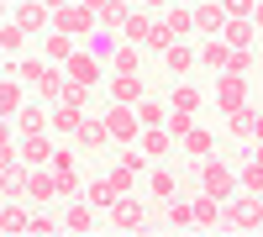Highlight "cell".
Wrapping results in <instances>:
<instances>
[{"label": "cell", "instance_id": "18", "mask_svg": "<svg viewBox=\"0 0 263 237\" xmlns=\"http://www.w3.org/2000/svg\"><path fill=\"white\" fill-rule=\"evenodd\" d=\"M195 27H200L205 37H221V27H227V6H195Z\"/></svg>", "mask_w": 263, "mask_h": 237}, {"label": "cell", "instance_id": "21", "mask_svg": "<svg viewBox=\"0 0 263 237\" xmlns=\"http://www.w3.org/2000/svg\"><path fill=\"white\" fill-rule=\"evenodd\" d=\"M84 48H90V53L105 63V58H116V48H121V42H116V32H111V27H100V32H90V37H84Z\"/></svg>", "mask_w": 263, "mask_h": 237}, {"label": "cell", "instance_id": "4", "mask_svg": "<svg viewBox=\"0 0 263 237\" xmlns=\"http://www.w3.org/2000/svg\"><path fill=\"white\" fill-rule=\"evenodd\" d=\"M105 126H111V142H137L142 132H137V105H121V100H111V111H105Z\"/></svg>", "mask_w": 263, "mask_h": 237}, {"label": "cell", "instance_id": "2", "mask_svg": "<svg viewBox=\"0 0 263 237\" xmlns=\"http://www.w3.org/2000/svg\"><path fill=\"white\" fill-rule=\"evenodd\" d=\"M53 32H69L74 42L90 37V32H95V11H90V6H58V11H53Z\"/></svg>", "mask_w": 263, "mask_h": 237}, {"label": "cell", "instance_id": "42", "mask_svg": "<svg viewBox=\"0 0 263 237\" xmlns=\"http://www.w3.org/2000/svg\"><path fill=\"white\" fill-rule=\"evenodd\" d=\"M126 0H111V6H100V21H105V27H121V21H126Z\"/></svg>", "mask_w": 263, "mask_h": 237}, {"label": "cell", "instance_id": "32", "mask_svg": "<svg viewBox=\"0 0 263 237\" xmlns=\"http://www.w3.org/2000/svg\"><path fill=\"white\" fill-rule=\"evenodd\" d=\"M111 63H116V74H137V69H142V48H137V42H126V48H116Z\"/></svg>", "mask_w": 263, "mask_h": 237}, {"label": "cell", "instance_id": "47", "mask_svg": "<svg viewBox=\"0 0 263 237\" xmlns=\"http://www.w3.org/2000/svg\"><path fill=\"white\" fill-rule=\"evenodd\" d=\"M227 16H258L253 0H227Z\"/></svg>", "mask_w": 263, "mask_h": 237}, {"label": "cell", "instance_id": "6", "mask_svg": "<svg viewBox=\"0 0 263 237\" xmlns=\"http://www.w3.org/2000/svg\"><path fill=\"white\" fill-rule=\"evenodd\" d=\"M63 74H69V79H79V84H90V90H95V84H100V58H95L90 48H74V58L63 63Z\"/></svg>", "mask_w": 263, "mask_h": 237}, {"label": "cell", "instance_id": "19", "mask_svg": "<svg viewBox=\"0 0 263 237\" xmlns=\"http://www.w3.org/2000/svg\"><path fill=\"white\" fill-rule=\"evenodd\" d=\"M84 200H90L95 211H111V206H116V185H111V174H105V179H90V185H84Z\"/></svg>", "mask_w": 263, "mask_h": 237}, {"label": "cell", "instance_id": "54", "mask_svg": "<svg viewBox=\"0 0 263 237\" xmlns=\"http://www.w3.org/2000/svg\"><path fill=\"white\" fill-rule=\"evenodd\" d=\"M258 158H263V132H258Z\"/></svg>", "mask_w": 263, "mask_h": 237}, {"label": "cell", "instance_id": "20", "mask_svg": "<svg viewBox=\"0 0 263 237\" xmlns=\"http://www.w3.org/2000/svg\"><path fill=\"white\" fill-rule=\"evenodd\" d=\"M195 58H200L205 69H216V74H221V69H227V58H232V48H227V37H211V42H205V48L195 53Z\"/></svg>", "mask_w": 263, "mask_h": 237}, {"label": "cell", "instance_id": "40", "mask_svg": "<svg viewBox=\"0 0 263 237\" xmlns=\"http://www.w3.org/2000/svg\"><path fill=\"white\" fill-rule=\"evenodd\" d=\"M21 42H27V32H21L16 21H0V48H6V53H16Z\"/></svg>", "mask_w": 263, "mask_h": 237}, {"label": "cell", "instance_id": "56", "mask_svg": "<svg viewBox=\"0 0 263 237\" xmlns=\"http://www.w3.org/2000/svg\"><path fill=\"white\" fill-rule=\"evenodd\" d=\"M184 6H195V0H184Z\"/></svg>", "mask_w": 263, "mask_h": 237}, {"label": "cell", "instance_id": "38", "mask_svg": "<svg viewBox=\"0 0 263 237\" xmlns=\"http://www.w3.org/2000/svg\"><path fill=\"white\" fill-rule=\"evenodd\" d=\"M58 100H69V105H79V111H84V105H90V84H79V79H63V95Z\"/></svg>", "mask_w": 263, "mask_h": 237}, {"label": "cell", "instance_id": "36", "mask_svg": "<svg viewBox=\"0 0 263 237\" xmlns=\"http://www.w3.org/2000/svg\"><path fill=\"white\" fill-rule=\"evenodd\" d=\"M168 222H174V232H179V227H195V211H190V200L168 195Z\"/></svg>", "mask_w": 263, "mask_h": 237}, {"label": "cell", "instance_id": "49", "mask_svg": "<svg viewBox=\"0 0 263 237\" xmlns=\"http://www.w3.org/2000/svg\"><path fill=\"white\" fill-rule=\"evenodd\" d=\"M0 148H11V121L0 116Z\"/></svg>", "mask_w": 263, "mask_h": 237}, {"label": "cell", "instance_id": "51", "mask_svg": "<svg viewBox=\"0 0 263 237\" xmlns=\"http://www.w3.org/2000/svg\"><path fill=\"white\" fill-rule=\"evenodd\" d=\"M42 6H48V11H58V6H69V0H42Z\"/></svg>", "mask_w": 263, "mask_h": 237}, {"label": "cell", "instance_id": "8", "mask_svg": "<svg viewBox=\"0 0 263 237\" xmlns=\"http://www.w3.org/2000/svg\"><path fill=\"white\" fill-rule=\"evenodd\" d=\"M21 158H27L32 169L53 163V142H48V132H27V137H21Z\"/></svg>", "mask_w": 263, "mask_h": 237}, {"label": "cell", "instance_id": "50", "mask_svg": "<svg viewBox=\"0 0 263 237\" xmlns=\"http://www.w3.org/2000/svg\"><path fill=\"white\" fill-rule=\"evenodd\" d=\"M84 6H90V11H95V16H100V6H111V0H84Z\"/></svg>", "mask_w": 263, "mask_h": 237}, {"label": "cell", "instance_id": "9", "mask_svg": "<svg viewBox=\"0 0 263 237\" xmlns=\"http://www.w3.org/2000/svg\"><path fill=\"white\" fill-rule=\"evenodd\" d=\"M111 222H116L121 232H142V206L132 200V195H116V206H111Z\"/></svg>", "mask_w": 263, "mask_h": 237}, {"label": "cell", "instance_id": "11", "mask_svg": "<svg viewBox=\"0 0 263 237\" xmlns=\"http://www.w3.org/2000/svg\"><path fill=\"white\" fill-rule=\"evenodd\" d=\"M79 121H84V111H79V105L53 100V111H48V126H53V132H79Z\"/></svg>", "mask_w": 263, "mask_h": 237}, {"label": "cell", "instance_id": "45", "mask_svg": "<svg viewBox=\"0 0 263 237\" xmlns=\"http://www.w3.org/2000/svg\"><path fill=\"white\" fill-rule=\"evenodd\" d=\"M27 232H37V237H53V232H58V222H53V216H32V222H27Z\"/></svg>", "mask_w": 263, "mask_h": 237}, {"label": "cell", "instance_id": "31", "mask_svg": "<svg viewBox=\"0 0 263 237\" xmlns=\"http://www.w3.org/2000/svg\"><path fill=\"white\" fill-rule=\"evenodd\" d=\"M16 126H21V132H48V111H42V105H21Z\"/></svg>", "mask_w": 263, "mask_h": 237}, {"label": "cell", "instance_id": "53", "mask_svg": "<svg viewBox=\"0 0 263 237\" xmlns=\"http://www.w3.org/2000/svg\"><path fill=\"white\" fill-rule=\"evenodd\" d=\"M142 6H168V0H142Z\"/></svg>", "mask_w": 263, "mask_h": 237}, {"label": "cell", "instance_id": "57", "mask_svg": "<svg viewBox=\"0 0 263 237\" xmlns=\"http://www.w3.org/2000/svg\"><path fill=\"white\" fill-rule=\"evenodd\" d=\"M258 16H263V6H258Z\"/></svg>", "mask_w": 263, "mask_h": 237}, {"label": "cell", "instance_id": "27", "mask_svg": "<svg viewBox=\"0 0 263 237\" xmlns=\"http://www.w3.org/2000/svg\"><path fill=\"white\" fill-rule=\"evenodd\" d=\"M163 27H168L174 37H184V32H195V11H190L184 0H179V6H168V16H163Z\"/></svg>", "mask_w": 263, "mask_h": 237}, {"label": "cell", "instance_id": "16", "mask_svg": "<svg viewBox=\"0 0 263 237\" xmlns=\"http://www.w3.org/2000/svg\"><path fill=\"white\" fill-rule=\"evenodd\" d=\"M137 148L147 158H163L168 148H174V137H168V126H142V137H137Z\"/></svg>", "mask_w": 263, "mask_h": 237}, {"label": "cell", "instance_id": "3", "mask_svg": "<svg viewBox=\"0 0 263 237\" xmlns=\"http://www.w3.org/2000/svg\"><path fill=\"white\" fill-rule=\"evenodd\" d=\"M216 105H221V116L242 111V105H248V74H232V69H221V84H216Z\"/></svg>", "mask_w": 263, "mask_h": 237}, {"label": "cell", "instance_id": "35", "mask_svg": "<svg viewBox=\"0 0 263 237\" xmlns=\"http://www.w3.org/2000/svg\"><path fill=\"white\" fill-rule=\"evenodd\" d=\"M147 185H153V195H158V200H168L174 190H179V179H174L168 169H153V174H147Z\"/></svg>", "mask_w": 263, "mask_h": 237}, {"label": "cell", "instance_id": "55", "mask_svg": "<svg viewBox=\"0 0 263 237\" xmlns=\"http://www.w3.org/2000/svg\"><path fill=\"white\" fill-rule=\"evenodd\" d=\"M6 58H11V53H6V48H0V63H6Z\"/></svg>", "mask_w": 263, "mask_h": 237}, {"label": "cell", "instance_id": "15", "mask_svg": "<svg viewBox=\"0 0 263 237\" xmlns=\"http://www.w3.org/2000/svg\"><path fill=\"white\" fill-rule=\"evenodd\" d=\"M163 69H168V74H190V69H195V53L184 48V37H174L168 48H163Z\"/></svg>", "mask_w": 263, "mask_h": 237}, {"label": "cell", "instance_id": "5", "mask_svg": "<svg viewBox=\"0 0 263 237\" xmlns=\"http://www.w3.org/2000/svg\"><path fill=\"white\" fill-rule=\"evenodd\" d=\"M221 222L237 227V232H258L263 227V195H242L232 211H221Z\"/></svg>", "mask_w": 263, "mask_h": 237}, {"label": "cell", "instance_id": "12", "mask_svg": "<svg viewBox=\"0 0 263 237\" xmlns=\"http://www.w3.org/2000/svg\"><path fill=\"white\" fill-rule=\"evenodd\" d=\"M84 148H105V142H111V126H105V116H90V111H84V121H79V132H74Z\"/></svg>", "mask_w": 263, "mask_h": 237}, {"label": "cell", "instance_id": "39", "mask_svg": "<svg viewBox=\"0 0 263 237\" xmlns=\"http://www.w3.org/2000/svg\"><path fill=\"white\" fill-rule=\"evenodd\" d=\"M163 126H168V137H174V142H184V132L195 126V116H190V111H168V121H163Z\"/></svg>", "mask_w": 263, "mask_h": 237}, {"label": "cell", "instance_id": "52", "mask_svg": "<svg viewBox=\"0 0 263 237\" xmlns=\"http://www.w3.org/2000/svg\"><path fill=\"white\" fill-rule=\"evenodd\" d=\"M0 21H11V6H6V0H0Z\"/></svg>", "mask_w": 263, "mask_h": 237}, {"label": "cell", "instance_id": "26", "mask_svg": "<svg viewBox=\"0 0 263 237\" xmlns=\"http://www.w3.org/2000/svg\"><path fill=\"white\" fill-rule=\"evenodd\" d=\"M27 211H21L16 200H6V206H0V232H6V237H16V232H27Z\"/></svg>", "mask_w": 263, "mask_h": 237}, {"label": "cell", "instance_id": "10", "mask_svg": "<svg viewBox=\"0 0 263 237\" xmlns=\"http://www.w3.org/2000/svg\"><path fill=\"white\" fill-rule=\"evenodd\" d=\"M27 174H32V163H27V158H21V163L11 158L6 169H0V190H6L11 200H16V195H27Z\"/></svg>", "mask_w": 263, "mask_h": 237}, {"label": "cell", "instance_id": "17", "mask_svg": "<svg viewBox=\"0 0 263 237\" xmlns=\"http://www.w3.org/2000/svg\"><path fill=\"white\" fill-rule=\"evenodd\" d=\"M63 232H95V206L90 200H79V206H69V211H63Z\"/></svg>", "mask_w": 263, "mask_h": 237}, {"label": "cell", "instance_id": "1", "mask_svg": "<svg viewBox=\"0 0 263 237\" xmlns=\"http://www.w3.org/2000/svg\"><path fill=\"white\" fill-rule=\"evenodd\" d=\"M200 190H205V195H216V200H232L237 195V174H232V169L221 163V158H200Z\"/></svg>", "mask_w": 263, "mask_h": 237}, {"label": "cell", "instance_id": "46", "mask_svg": "<svg viewBox=\"0 0 263 237\" xmlns=\"http://www.w3.org/2000/svg\"><path fill=\"white\" fill-rule=\"evenodd\" d=\"M58 195H79V179H74V169H58Z\"/></svg>", "mask_w": 263, "mask_h": 237}, {"label": "cell", "instance_id": "13", "mask_svg": "<svg viewBox=\"0 0 263 237\" xmlns=\"http://www.w3.org/2000/svg\"><path fill=\"white\" fill-rule=\"evenodd\" d=\"M105 95H111V100H121V105H137V100H142V74H116Z\"/></svg>", "mask_w": 263, "mask_h": 237}, {"label": "cell", "instance_id": "30", "mask_svg": "<svg viewBox=\"0 0 263 237\" xmlns=\"http://www.w3.org/2000/svg\"><path fill=\"white\" fill-rule=\"evenodd\" d=\"M42 48H48L53 63H69V58H74V37H69V32H48V42H42Z\"/></svg>", "mask_w": 263, "mask_h": 237}, {"label": "cell", "instance_id": "43", "mask_svg": "<svg viewBox=\"0 0 263 237\" xmlns=\"http://www.w3.org/2000/svg\"><path fill=\"white\" fill-rule=\"evenodd\" d=\"M168 42H174V32H168V27H163V21H158V27H153V32L142 37V48H158V53H163V48H168Z\"/></svg>", "mask_w": 263, "mask_h": 237}, {"label": "cell", "instance_id": "33", "mask_svg": "<svg viewBox=\"0 0 263 237\" xmlns=\"http://www.w3.org/2000/svg\"><path fill=\"white\" fill-rule=\"evenodd\" d=\"M42 74H48V58H21L16 63V79L21 84H42Z\"/></svg>", "mask_w": 263, "mask_h": 237}, {"label": "cell", "instance_id": "48", "mask_svg": "<svg viewBox=\"0 0 263 237\" xmlns=\"http://www.w3.org/2000/svg\"><path fill=\"white\" fill-rule=\"evenodd\" d=\"M53 169H74V153H69V148H53Z\"/></svg>", "mask_w": 263, "mask_h": 237}, {"label": "cell", "instance_id": "28", "mask_svg": "<svg viewBox=\"0 0 263 237\" xmlns=\"http://www.w3.org/2000/svg\"><path fill=\"white\" fill-rule=\"evenodd\" d=\"M147 32H153V21L142 16V6H137V11H126V21H121V37H126V42H137V48H142V37H147Z\"/></svg>", "mask_w": 263, "mask_h": 237}, {"label": "cell", "instance_id": "23", "mask_svg": "<svg viewBox=\"0 0 263 237\" xmlns=\"http://www.w3.org/2000/svg\"><path fill=\"white\" fill-rule=\"evenodd\" d=\"M227 126H232L237 137H258V132H263V116L242 105V111H232V116H227Z\"/></svg>", "mask_w": 263, "mask_h": 237}, {"label": "cell", "instance_id": "29", "mask_svg": "<svg viewBox=\"0 0 263 237\" xmlns=\"http://www.w3.org/2000/svg\"><path fill=\"white\" fill-rule=\"evenodd\" d=\"M16 111H21V79L11 74L6 84H0V116H6V121H11Z\"/></svg>", "mask_w": 263, "mask_h": 237}, {"label": "cell", "instance_id": "41", "mask_svg": "<svg viewBox=\"0 0 263 237\" xmlns=\"http://www.w3.org/2000/svg\"><path fill=\"white\" fill-rule=\"evenodd\" d=\"M174 111H200V90H184V84H179V90H174Z\"/></svg>", "mask_w": 263, "mask_h": 237}, {"label": "cell", "instance_id": "22", "mask_svg": "<svg viewBox=\"0 0 263 237\" xmlns=\"http://www.w3.org/2000/svg\"><path fill=\"white\" fill-rule=\"evenodd\" d=\"M190 211H195V227H221V200H216V195L190 200Z\"/></svg>", "mask_w": 263, "mask_h": 237}, {"label": "cell", "instance_id": "14", "mask_svg": "<svg viewBox=\"0 0 263 237\" xmlns=\"http://www.w3.org/2000/svg\"><path fill=\"white\" fill-rule=\"evenodd\" d=\"M221 37H227V48H253V16H227Z\"/></svg>", "mask_w": 263, "mask_h": 237}, {"label": "cell", "instance_id": "34", "mask_svg": "<svg viewBox=\"0 0 263 237\" xmlns=\"http://www.w3.org/2000/svg\"><path fill=\"white\" fill-rule=\"evenodd\" d=\"M237 185H242L248 195H263V158H253V163L242 169V174H237Z\"/></svg>", "mask_w": 263, "mask_h": 237}, {"label": "cell", "instance_id": "44", "mask_svg": "<svg viewBox=\"0 0 263 237\" xmlns=\"http://www.w3.org/2000/svg\"><path fill=\"white\" fill-rule=\"evenodd\" d=\"M227 69H232V74H248V69H253V48H232Z\"/></svg>", "mask_w": 263, "mask_h": 237}, {"label": "cell", "instance_id": "24", "mask_svg": "<svg viewBox=\"0 0 263 237\" xmlns=\"http://www.w3.org/2000/svg\"><path fill=\"white\" fill-rule=\"evenodd\" d=\"M27 195H32L37 206H48V200L58 195V174H27Z\"/></svg>", "mask_w": 263, "mask_h": 237}, {"label": "cell", "instance_id": "25", "mask_svg": "<svg viewBox=\"0 0 263 237\" xmlns=\"http://www.w3.org/2000/svg\"><path fill=\"white\" fill-rule=\"evenodd\" d=\"M211 148H216V132H205V126H190V132H184V153L190 158H205Z\"/></svg>", "mask_w": 263, "mask_h": 237}, {"label": "cell", "instance_id": "7", "mask_svg": "<svg viewBox=\"0 0 263 237\" xmlns=\"http://www.w3.org/2000/svg\"><path fill=\"white\" fill-rule=\"evenodd\" d=\"M48 16H53V11L42 6V0H21V6H16V16H11V21H16L21 32H42V27H48Z\"/></svg>", "mask_w": 263, "mask_h": 237}, {"label": "cell", "instance_id": "37", "mask_svg": "<svg viewBox=\"0 0 263 237\" xmlns=\"http://www.w3.org/2000/svg\"><path fill=\"white\" fill-rule=\"evenodd\" d=\"M137 121H142V126H163L168 116H163V105H158V100H147V95H142V100H137Z\"/></svg>", "mask_w": 263, "mask_h": 237}]
</instances>
